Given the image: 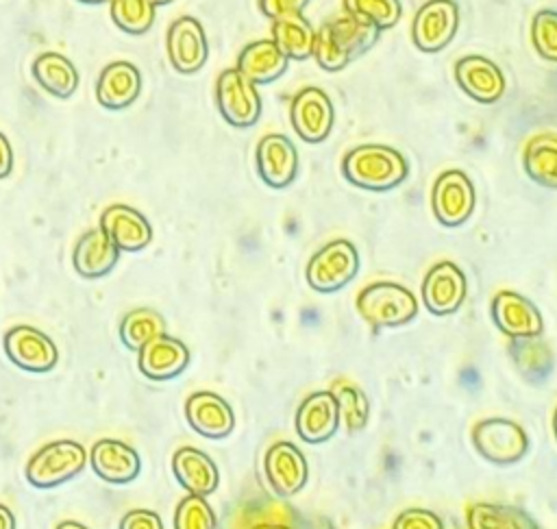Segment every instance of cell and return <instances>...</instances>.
<instances>
[{
	"instance_id": "obj_23",
	"label": "cell",
	"mask_w": 557,
	"mask_h": 529,
	"mask_svg": "<svg viewBox=\"0 0 557 529\" xmlns=\"http://www.w3.org/2000/svg\"><path fill=\"white\" fill-rule=\"evenodd\" d=\"M141 91V74L128 61L109 63L96 83V98L104 109H126Z\"/></svg>"
},
{
	"instance_id": "obj_15",
	"label": "cell",
	"mask_w": 557,
	"mask_h": 529,
	"mask_svg": "<svg viewBox=\"0 0 557 529\" xmlns=\"http://www.w3.org/2000/svg\"><path fill=\"white\" fill-rule=\"evenodd\" d=\"M257 172L270 187H285L298 172V152L289 137L270 133L257 144Z\"/></svg>"
},
{
	"instance_id": "obj_1",
	"label": "cell",
	"mask_w": 557,
	"mask_h": 529,
	"mask_svg": "<svg viewBox=\"0 0 557 529\" xmlns=\"http://www.w3.org/2000/svg\"><path fill=\"white\" fill-rule=\"evenodd\" d=\"M379 33L381 30L376 26L344 13L324 22L315 30L313 57L322 70L337 72L352 59L361 57L368 48H372L379 39Z\"/></svg>"
},
{
	"instance_id": "obj_36",
	"label": "cell",
	"mask_w": 557,
	"mask_h": 529,
	"mask_svg": "<svg viewBox=\"0 0 557 529\" xmlns=\"http://www.w3.org/2000/svg\"><path fill=\"white\" fill-rule=\"evenodd\" d=\"M531 41L542 59L557 63V11L542 9L533 15Z\"/></svg>"
},
{
	"instance_id": "obj_33",
	"label": "cell",
	"mask_w": 557,
	"mask_h": 529,
	"mask_svg": "<svg viewBox=\"0 0 557 529\" xmlns=\"http://www.w3.org/2000/svg\"><path fill=\"white\" fill-rule=\"evenodd\" d=\"M157 7L150 0H111V20L128 35H144L154 22Z\"/></svg>"
},
{
	"instance_id": "obj_45",
	"label": "cell",
	"mask_w": 557,
	"mask_h": 529,
	"mask_svg": "<svg viewBox=\"0 0 557 529\" xmlns=\"http://www.w3.org/2000/svg\"><path fill=\"white\" fill-rule=\"evenodd\" d=\"M78 2H85V4H102V2H111V0H78Z\"/></svg>"
},
{
	"instance_id": "obj_4",
	"label": "cell",
	"mask_w": 557,
	"mask_h": 529,
	"mask_svg": "<svg viewBox=\"0 0 557 529\" xmlns=\"http://www.w3.org/2000/svg\"><path fill=\"white\" fill-rule=\"evenodd\" d=\"M357 309L372 327H398L416 316L418 303L407 287L376 281L359 292Z\"/></svg>"
},
{
	"instance_id": "obj_26",
	"label": "cell",
	"mask_w": 557,
	"mask_h": 529,
	"mask_svg": "<svg viewBox=\"0 0 557 529\" xmlns=\"http://www.w3.org/2000/svg\"><path fill=\"white\" fill-rule=\"evenodd\" d=\"M289 59L272 39H257L248 44L237 57V70L255 85H265L283 76Z\"/></svg>"
},
{
	"instance_id": "obj_29",
	"label": "cell",
	"mask_w": 557,
	"mask_h": 529,
	"mask_svg": "<svg viewBox=\"0 0 557 529\" xmlns=\"http://www.w3.org/2000/svg\"><path fill=\"white\" fill-rule=\"evenodd\" d=\"M287 59H307L313 54L315 30L302 15H289L272 22V37Z\"/></svg>"
},
{
	"instance_id": "obj_34",
	"label": "cell",
	"mask_w": 557,
	"mask_h": 529,
	"mask_svg": "<svg viewBox=\"0 0 557 529\" xmlns=\"http://www.w3.org/2000/svg\"><path fill=\"white\" fill-rule=\"evenodd\" d=\"M344 11L385 30L400 20L403 7L400 0H344Z\"/></svg>"
},
{
	"instance_id": "obj_43",
	"label": "cell",
	"mask_w": 557,
	"mask_h": 529,
	"mask_svg": "<svg viewBox=\"0 0 557 529\" xmlns=\"http://www.w3.org/2000/svg\"><path fill=\"white\" fill-rule=\"evenodd\" d=\"M57 529H87V527L81 525V522H76V520H65V522L57 525Z\"/></svg>"
},
{
	"instance_id": "obj_16",
	"label": "cell",
	"mask_w": 557,
	"mask_h": 529,
	"mask_svg": "<svg viewBox=\"0 0 557 529\" xmlns=\"http://www.w3.org/2000/svg\"><path fill=\"white\" fill-rule=\"evenodd\" d=\"M89 464L91 470L109 483H128L137 479L141 470V459L137 451L126 442L113 438H102L94 442L89 451Z\"/></svg>"
},
{
	"instance_id": "obj_11",
	"label": "cell",
	"mask_w": 557,
	"mask_h": 529,
	"mask_svg": "<svg viewBox=\"0 0 557 529\" xmlns=\"http://www.w3.org/2000/svg\"><path fill=\"white\" fill-rule=\"evenodd\" d=\"M4 353L11 364L26 372H48L59 359L54 342L30 324H17L7 331Z\"/></svg>"
},
{
	"instance_id": "obj_31",
	"label": "cell",
	"mask_w": 557,
	"mask_h": 529,
	"mask_svg": "<svg viewBox=\"0 0 557 529\" xmlns=\"http://www.w3.org/2000/svg\"><path fill=\"white\" fill-rule=\"evenodd\" d=\"M511 357L524 379L537 383L550 372V353L544 342L535 337H513Z\"/></svg>"
},
{
	"instance_id": "obj_20",
	"label": "cell",
	"mask_w": 557,
	"mask_h": 529,
	"mask_svg": "<svg viewBox=\"0 0 557 529\" xmlns=\"http://www.w3.org/2000/svg\"><path fill=\"white\" fill-rule=\"evenodd\" d=\"M185 416L189 427L211 440L226 438L235 427L231 405L213 392H196L185 403Z\"/></svg>"
},
{
	"instance_id": "obj_5",
	"label": "cell",
	"mask_w": 557,
	"mask_h": 529,
	"mask_svg": "<svg viewBox=\"0 0 557 529\" xmlns=\"http://www.w3.org/2000/svg\"><path fill=\"white\" fill-rule=\"evenodd\" d=\"M359 270L357 248L348 239L322 246L307 263V283L318 292H335L355 279Z\"/></svg>"
},
{
	"instance_id": "obj_38",
	"label": "cell",
	"mask_w": 557,
	"mask_h": 529,
	"mask_svg": "<svg viewBox=\"0 0 557 529\" xmlns=\"http://www.w3.org/2000/svg\"><path fill=\"white\" fill-rule=\"evenodd\" d=\"M394 529H444V527L437 514L429 509L411 507L398 514V518L394 520Z\"/></svg>"
},
{
	"instance_id": "obj_42",
	"label": "cell",
	"mask_w": 557,
	"mask_h": 529,
	"mask_svg": "<svg viewBox=\"0 0 557 529\" xmlns=\"http://www.w3.org/2000/svg\"><path fill=\"white\" fill-rule=\"evenodd\" d=\"M0 529H15V516L7 505H0Z\"/></svg>"
},
{
	"instance_id": "obj_3",
	"label": "cell",
	"mask_w": 557,
	"mask_h": 529,
	"mask_svg": "<svg viewBox=\"0 0 557 529\" xmlns=\"http://www.w3.org/2000/svg\"><path fill=\"white\" fill-rule=\"evenodd\" d=\"M87 464L85 446L76 440H54L41 446L26 464V479L35 488H54L76 477Z\"/></svg>"
},
{
	"instance_id": "obj_12",
	"label": "cell",
	"mask_w": 557,
	"mask_h": 529,
	"mask_svg": "<svg viewBox=\"0 0 557 529\" xmlns=\"http://www.w3.org/2000/svg\"><path fill=\"white\" fill-rule=\"evenodd\" d=\"M165 44H168L170 63L181 74L198 72L209 57V44H207L205 28L191 15H183L170 24Z\"/></svg>"
},
{
	"instance_id": "obj_21",
	"label": "cell",
	"mask_w": 557,
	"mask_h": 529,
	"mask_svg": "<svg viewBox=\"0 0 557 529\" xmlns=\"http://www.w3.org/2000/svg\"><path fill=\"white\" fill-rule=\"evenodd\" d=\"M265 477L281 496H292L307 483V462L292 442H276L265 453Z\"/></svg>"
},
{
	"instance_id": "obj_32",
	"label": "cell",
	"mask_w": 557,
	"mask_h": 529,
	"mask_svg": "<svg viewBox=\"0 0 557 529\" xmlns=\"http://www.w3.org/2000/svg\"><path fill=\"white\" fill-rule=\"evenodd\" d=\"M470 529H535L533 522L513 507L476 503L468 509Z\"/></svg>"
},
{
	"instance_id": "obj_2",
	"label": "cell",
	"mask_w": 557,
	"mask_h": 529,
	"mask_svg": "<svg viewBox=\"0 0 557 529\" xmlns=\"http://www.w3.org/2000/svg\"><path fill=\"white\" fill-rule=\"evenodd\" d=\"M342 174L357 187L385 192L400 185L409 174L407 159L385 144H359L346 152Z\"/></svg>"
},
{
	"instance_id": "obj_24",
	"label": "cell",
	"mask_w": 557,
	"mask_h": 529,
	"mask_svg": "<svg viewBox=\"0 0 557 529\" xmlns=\"http://www.w3.org/2000/svg\"><path fill=\"white\" fill-rule=\"evenodd\" d=\"M120 259V248L102 229L83 233L72 253V266L83 279H100L113 270Z\"/></svg>"
},
{
	"instance_id": "obj_18",
	"label": "cell",
	"mask_w": 557,
	"mask_h": 529,
	"mask_svg": "<svg viewBox=\"0 0 557 529\" xmlns=\"http://www.w3.org/2000/svg\"><path fill=\"white\" fill-rule=\"evenodd\" d=\"M492 316L496 327L509 337H535L544 329L537 307L529 298L509 290L496 294Z\"/></svg>"
},
{
	"instance_id": "obj_6",
	"label": "cell",
	"mask_w": 557,
	"mask_h": 529,
	"mask_svg": "<svg viewBox=\"0 0 557 529\" xmlns=\"http://www.w3.org/2000/svg\"><path fill=\"white\" fill-rule=\"evenodd\" d=\"M215 102L222 118L237 128L252 126L261 115V96L257 85L237 67H228L218 76Z\"/></svg>"
},
{
	"instance_id": "obj_14",
	"label": "cell",
	"mask_w": 557,
	"mask_h": 529,
	"mask_svg": "<svg viewBox=\"0 0 557 529\" xmlns=\"http://www.w3.org/2000/svg\"><path fill=\"white\" fill-rule=\"evenodd\" d=\"M466 296V276L453 261L435 263L422 283V300L435 316H448L457 311Z\"/></svg>"
},
{
	"instance_id": "obj_17",
	"label": "cell",
	"mask_w": 557,
	"mask_h": 529,
	"mask_svg": "<svg viewBox=\"0 0 557 529\" xmlns=\"http://www.w3.org/2000/svg\"><path fill=\"white\" fill-rule=\"evenodd\" d=\"M100 229L111 237L120 253H137L152 239V226L146 216L128 205L107 207L100 216Z\"/></svg>"
},
{
	"instance_id": "obj_44",
	"label": "cell",
	"mask_w": 557,
	"mask_h": 529,
	"mask_svg": "<svg viewBox=\"0 0 557 529\" xmlns=\"http://www.w3.org/2000/svg\"><path fill=\"white\" fill-rule=\"evenodd\" d=\"M252 529H289V527H285V525H257Z\"/></svg>"
},
{
	"instance_id": "obj_9",
	"label": "cell",
	"mask_w": 557,
	"mask_h": 529,
	"mask_svg": "<svg viewBox=\"0 0 557 529\" xmlns=\"http://www.w3.org/2000/svg\"><path fill=\"white\" fill-rule=\"evenodd\" d=\"M472 442L476 451L494 464L518 462L529 448L522 427L507 418H487L474 425Z\"/></svg>"
},
{
	"instance_id": "obj_13",
	"label": "cell",
	"mask_w": 557,
	"mask_h": 529,
	"mask_svg": "<svg viewBox=\"0 0 557 529\" xmlns=\"http://www.w3.org/2000/svg\"><path fill=\"white\" fill-rule=\"evenodd\" d=\"M455 81L476 102L492 104L505 94L500 67L483 54H466L455 63Z\"/></svg>"
},
{
	"instance_id": "obj_7",
	"label": "cell",
	"mask_w": 557,
	"mask_h": 529,
	"mask_svg": "<svg viewBox=\"0 0 557 529\" xmlns=\"http://www.w3.org/2000/svg\"><path fill=\"white\" fill-rule=\"evenodd\" d=\"M474 205V185L461 170H446L435 179L431 192V207L440 224L459 226L470 218Z\"/></svg>"
},
{
	"instance_id": "obj_10",
	"label": "cell",
	"mask_w": 557,
	"mask_h": 529,
	"mask_svg": "<svg viewBox=\"0 0 557 529\" xmlns=\"http://www.w3.org/2000/svg\"><path fill=\"white\" fill-rule=\"evenodd\" d=\"M289 120L296 135L309 144L326 139L335 122V109L329 94L320 87L300 89L289 104Z\"/></svg>"
},
{
	"instance_id": "obj_40",
	"label": "cell",
	"mask_w": 557,
	"mask_h": 529,
	"mask_svg": "<svg viewBox=\"0 0 557 529\" xmlns=\"http://www.w3.org/2000/svg\"><path fill=\"white\" fill-rule=\"evenodd\" d=\"M120 529H163V522L157 512L150 509H131L124 514Z\"/></svg>"
},
{
	"instance_id": "obj_47",
	"label": "cell",
	"mask_w": 557,
	"mask_h": 529,
	"mask_svg": "<svg viewBox=\"0 0 557 529\" xmlns=\"http://www.w3.org/2000/svg\"><path fill=\"white\" fill-rule=\"evenodd\" d=\"M154 7H159V4H168V2H172V0H150Z\"/></svg>"
},
{
	"instance_id": "obj_46",
	"label": "cell",
	"mask_w": 557,
	"mask_h": 529,
	"mask_svg": "<svg viewBox=\"0 0 557 529\" xmlns=\"http://www.w3.org/2000/svg\"><path fill=\"white\" fill-rule=\"evenodd\" d=\"M553 431H555V438H557V409L553 414Z\"/></svg>"
},
{
	"instance_id": "obj_39",
	"label": "cell",
	"mask_w": 557,
	"mask_h": 529,
	"mask_svg": "<svg viewBox=\"0 0 557 529\" xmlns=\"http://www.w3.org/2000/svg\"><path fill=\"white\" fill-rule=\"evenodd\" d=\"M309 0H259L261 13L270 20H281L289 15H300Z\"/></svg>"
},
{
	"instance_id": "obj_27",
	"label": "cell",
	"mask_w": 557,
	"mask_h": 529,
	"mask_svg": "<svg viewBox=\"0 0 557 529\" xmlns=\"http://www.w3.org/2000/svg\"><path fill=\"white\" fill-rule=\"evenodd\" d=\"M33 76L41 89L57 98H70L78 85L74 63L61 52H41L33 61Z\"/></svg>"
},
{
	"instance_id": "obj_22",
	"label": "cell",
	"mask_w": 557,
	"mask_h": 529,
	"mask_svg": "<svg viewBox=\"0 0 557 529\" xmlns=\"http://www.w3.org/2000/svg\"><path fill=\"white\" fill-rule=\"evenodd\" d=\"M339 427V407L333 392H313L296 411V431L307 442H324Z\"/></svg>"
},
{
	"instance_id": "obj_8",
	"label": "cell",
	"mask_w": 557,
	"mask_h": 529,
	"mask_svg": "<svg viewBox=\"0 0 557 529\" xmlns=\"http://www.w3.org/2000/svg\"><path fill=\"white\" fill-rule=\"evenodd\" d=\"M459 28V7L453 0H426L411 24V39L422 52H440Z\"/></svg>"
},
{
	"instance_id": "obj_35",
	"label": "cell",
	"mask_w": 557,
	"mask_h": 529,
	"mask_svg": "<svg viewBox=\"0 0 557 529\" xmlns=\"http://www.w3.org/2000/svg\"><path fill=\"white\" fill-rule=\"evenodd\" d=\"M174 529H215V514L205 496L187 494L174 512Z\"/></svg>"
},
{
	"instance_id": "obj_28",
	"label": "cell",
	"mask_w": 557,
	"mask_h": 529,
	"mask_svg": "<svg viewBox=\"0 0 557 529\" xmlns=\"http://www.w3.org/2000/svg\"><path fill=\"white\" fill-rule=\"evenodd\" d=\"M524 172L540 185L557 189V135H533L522 152Z\"/></svg>"
},
{
	"instance_id": "obj_25",
	"label": "cell",
	"mask_w": 557,
	"mask_h": 529,
	"mask_svg": "<svg viewBox=\"0 0 557 529\" xmlns=\"http://www.w3.org/2000/svg\"><path fill=\"white\" fill-rule=\"evenodd\" d=\"M172 470L176 481L198 496H207L218 488L220 475L213 459L194 446H181L172 457Z\"/></svg>"
},
{
	"instance_id": "obj_30",
	"label": "cell",
	"mask_w": 557,
	"mask_h": 529,
	"mask_svg": "<svg viewBox=\"0 0 557 529\" xmlns=\"http://www.w3.org/2000/svg\"><path fill=\"white\" fill-rule=\"evenodd\" d=\"M165 333V320L157 309L139 307L128 311L120 322V340L128 350L139 353L150 340Z\"/></svg>"
},
{
	"instance_id": "obj_41",
	"label": "cell",
	"mask_w": 557,
	"mask_h": 529,
	"mask_svg": "<svg viewBox=\"0 0 557 529\" xmlns=\"http://www.w3.org/2000/svg\"><path fill=\"white\" fill-rule=\"evenodd\" d=\"M13 170V148L4 133H0V179L9 176Z\"/></svg>"
},
{
	"instance_id": "obj_37",
	"label": "cell",
	"mask_w": 557,
	"mask_h": 529,
	"mask_svg": "<svg viewBox=\"0 0 557 529\" xmlns=\"http://www.w3.org/2000/svg\"><path fill=\"white\" fill-rule=\"evenodd\" d=\"M333 396L339 407V418H344L346 427L350 431L361 429L366 425L368 411H370L366 394L357 385H337L333 390Z\"/></svg>"
},
{
	"instance_id": "obj_19",
	"label": "cell",
	"mask_w": 557,
	"mask_h": 529,
	"mask_svg": "<svg viewBox=\"0 0 557 529\" xmlns=\"http://www.w3.org/2000/svg\"><path fill=\"white\" fill-rule=\"evenodd\" d=\"M187 364H189L187 346L168 333H161L154 340H150L139 350V357H137L139 372L152 381L174 379L187 368Z\"/></svg>"
}]
</instances>
